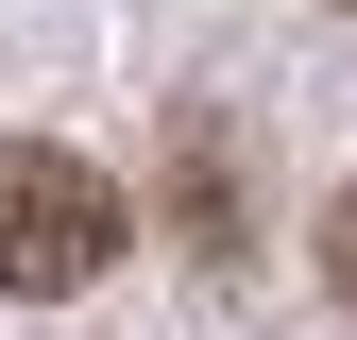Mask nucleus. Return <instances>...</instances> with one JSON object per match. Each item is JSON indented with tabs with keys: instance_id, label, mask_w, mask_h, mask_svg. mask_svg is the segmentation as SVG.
I'll use <instances>...</instances> for the list:
<instances>
[{
	"instance_id": "nucleus-1",
	"label": "nucleus",
	"mask_w": 357,
	"mask_h": 340,
	"mask_svg": "<svg viewBox=\"0 0 357 340\" xmlns=\"http://www.w3.org/2000/svg\"><path fill=\"white\" fill-rule=\"evenodd\" d=\"M102 255H119V187H102L85 153H34V137H17V153H0V289L52 307V289H85Z\"/></svg>"
},
{
	"instance_id": "nucleus-2",
	"label": "nucleus",
	"mask_w": 357,
	"mask_h": 340,
	"mask_svg": "<svg viewBox=\"0 0 357 340\" xmlns=\"http://www.w3.org/2000/svg\"><path fill=\"white\" fill-rule=\"evenodd\" d=\"M324 272H340V307H357V187L324 204Z\"/></svg>"
}]
</instances>
